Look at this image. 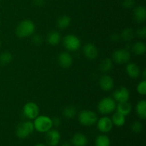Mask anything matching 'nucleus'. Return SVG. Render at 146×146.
I'll use <instances>...</instances> for the list:
<instances>
[{"label": "nucleus", "mask_w": 146, "mask_h": 146, "mask_svg": "<svg viewBox=\"0 0 146 146\" xmlns=\"http://www.w3.org/2000/svg\"><path fill=\"white\" fill-rule=\"evenodd\" d=\"M46 41L51 46H56L61 41V34L57 31H51L46 36Z\"/></svg>", "instance_id": "nucleus-18"}, {"label": "nucleus", "mask_w": 146, "mask_h": 146, "mask_svg": "<svg viewBox=\"0 0 146 146\" xmlns=\"http://www.w3.org/2000/svg\"><path fill=\"white\" fill-rule=\"evenodd\" d=\"M136 112L138 117L141 119L146 118V101L145 100H141L136 105Z\"/></svg>", "instance_id": "nucleus-20"}, {"label": "nucleus", "mask_w": 146, "mask_h": 146, "mask_svg": "<svg viewBox=\"0 0 146 146\" xmlns=\"http://www.w3.org/2000/svg\"><path fill=\"white\" fill-rule=\"evenodd\" d=\"M61 141V134L57 130L50 129L46 134V141L49 146H56Z\"/></svg>", "instance_id": "nucleus-9"}, {"label": "nucleus", "mask_w": 146, "mask_h": 146, "mask_svg": "<svg viewBox=\"0 0 146 146\" xmlns=\"http://www.w3.org/2000/svg\"><path fill=\"white\" fill-rule=\"evenodd\" d=\"M113 59L118 64H123L128 63L131 59V54L127 49L116 50L113 54Z\"/></svg>", "instance_id": "nucleus-8"}, {"label": "nucleus", "mask_w": 146, "mask_h": 146, "mask_svg": "<svg viewBox=\"0 0 146 146\" xmlns=\"http://www.w3.org/2000/svg\"><path fill=\"white\" fill-rule=\"evenodd\" d=\"M113 68V62L111 61V59L110 58H104V60L101 61V62L100 63L99 65V68L101 71L103 72H107V71H109L110 70H111V68Z\"/></svg>", "instance_id": "nucleus-25"}, {"label": "nucleus", "mask_w": 146, "mask_h": 146, "mask_svg": "<svg viewBox=\"0 0 146 146\" xmlns=\"http://www.w3.org/2000/svg\"><path fill=\"white\" fill-rule=\"evenodd\" d=\"M57 27L61 29H66L69 27L71 24V19L66 15H64L60 17L57 20Z\"/></svg>", "instance_id": "nucleus-21"}, {"label": "nucleus", "mask_w": 146, "mask_h": 146, "mask_svg": "<svg viewBox=\"0 0 146 146\" xmlns=\"http://www.w3.org/2000/svg\"><path fill=\"white\" fill-rule=\"evenodd\" d=\"M35 31V25L31 20L25 19L19 23L16 29V34L19 38L31 36Z\"/></svg>", "instance_id": "nucleus-1"}, {"label": "nucleus", "mask_w": 146, "mask_h": 146, "mask_svg": "<svg viewBox=\"0 0 146 146\" xmlns=\"http://www.w3.org/2000/svg\"><path fill=\"white\" fill-rule=\"evenodd\" d=\"M63 115L65 118H68V119H71L76 115V108L74 106H68L64 109Z\"/></svg>", "instance_id": "nucleus-26"}, {"label": "nucleus", "mask_w": 146, "mask_h": 146, "mask_svg": "<svg viewBox=\"0 0 146 146\" xmlns=\"http://www.w3.org/2000/svg\"><path fill=\"white\" fill-rule=\"evenodd\" d=\"M31 41H32V43L34 45L39 46L42 44L43 38L41 35H39V34H36V35L33 36Z\"/></svg>", "instance_id": "nucleus-31"}, {"label": "nucleus", "mask_w": 146, "mask_h": 146, "mask_svg": "<svg viewBox=\"0 0 146 146\" xmlns=\"http://www.w3.org/2000/svg\"><path fill=\"white\" fill-rule=\"evenodd\" d=\"M133 19L136 22H144L146 19V9L143 6L135 7L133 11Z\"/></svg>", "instance_id": "nucleus-15"}, {"label": "nucleus", "mask_w": 146, "mask_h": 146, "mask_svg": "<svg viewBox=\"0 0 146 146\" xmlns=\"http://www.w3.org/2000/svg\"><path fill=\"white\" fill-rule=\"evenodd\" d=\"M111 121H112L113 124L115 125V126L121 127L125 124V118L123 115L121 114L120 113L116 112L115 113L113 114Z\"/></svg>", "instance_id": "nucleus-22"}, {"label": "nucleus", "mask_w": 146, "mask_h": 146, "mask_svg": "<svg viewBox=\"0 0 146 146\" xmlns=\"http://www.w3.org/2000/svg\"><path fill=\"white\" fill-rule=\"evenodd\" d=\"M143 78L144 80H145L146 78V70L145 69L143 71Z\"/></svg>", "instance_id": "nucleus-36"}, {"label": "nucleus", "mask_w": 146, "mask_h": 146, "mask_svg": "<svg viewBox=\"0 0 146 146\" xmlns=\"http://www.w3.org/2000/svg\"><path fill=\"white\" fill-rule=\"evenodd\" d=\"M78 121L80 123L84 126H91L97 122L98 117L94 111L84 110L78 115Z\"/></svg>", "instance_id": "nucleus-5"}, {"label": "nucleus", "mask_w": 146, "mask_h": 146, "mask_svg": "<svg viewBox=\"0 0 146 146\" xmlns=\"http://www.w3.org/2000/svg\"><path fill=\"white\" fill-rule=\"evenodd\" d=\"M113 124L112 121L108 117H102L98 121H97V128L100 132L107 133L112 130Z\"/></svg>", "instance_id": "nucleus-10"}, {"label": "nucleus", "mask_w": 146, "mask_h": 146, "mask_svg": "<svg viewBox=\"0 0 146 146\" xmlns=\"http://www.w3.org/2000/svg\"><path fill=\"white\" fill-rule=\"evenodd\" d=\"M116 108L117 112L120 113L121 114L123 115L124 116H126L131 112L132 106H131L130 103L126 101V102L118 103V106H116Z\"/></svg>", "instance_id": "nucleus-19"}, {"label": "nucleus", "mask_w": 146, "mask_h": 146, "mask_svg": "<svg viewBox=\"0 0 146 146\" xmlns=\"http://www.w3.org/2000/svg\"><path fill=\"white\" fill-rule=\"evenodd\" d=\"M137 35L141 38H145L146 36V28L145 27H143L137 31Z\"/></svg>", "instance_id": "nucleus-33"}, {"label": "nucleus", "mask_w": 146, "mask_h": 146, "mask_svg": "<svg viewBox=\"0 0 146 146\" xmlns=\"http://www.w3.org/2000/svg\"><path fill=\"white\" fill-rule=\"evenodd\" d=\"M0 1H1V0H0Z\"/></svg>", "instance_id": "nucleus-40"}, {"label": "nucleus", "mask_w": 146, "mask_h": 146, "mask_svg": "<svg viewBox=\"0 0 146 146\" xmlns=\"http://www.w3.org/2000/svg\"><path fill=\"white\" fill-rule=\"evenodd\" d=\"M126 73L132 78H138L141 74V70L138 66L134 63H129L126 66Z\"/></svg>", "instance_id": "nucleus-17"}, {"label": "nucleus", "mask_w": 146, "mask_h": 146, "mask_svg": "<svg viewBox=\"0 0 146 146\" xmlns=\"http://www.w3.org/2000/svg\"><path fill=\"white\" fill-rule=\"evenodd\" d=\"M12 61V55L9 52H3L0 54V63L2 65H7Z\"/></svg>", "instance_id": "nucleus-28"}, {"label": "nucleus", "mask_w": 146, "mask_h": 146, "mask_svg": "<svg viewBox=\"0 0 146 146\" xmlns=\"http://www.w3.org/2000/svg\"><path fill=\"white\" fill-rule=\"evenodd\" d=\"M58 62L61 67L68 68L71 66L73 63L72 57L68 52H62L58 55Z\"/></svg>", "instance_id": "nucleus-12"}, {"label": "nucleus", "mask_w": 146, "mask_h": 146, "mask_svg": "<svg viewBox=\"0 0 146 146\" xmlns=\"http://www.w3.org/2000/svg\"><path fill=\"white\" fill-rule=\"evenodd\" d=\"M116 108V102L111 97L103 98L98 104V110L101 114L106 115L112 113Z\"/></svg>", "instance_id": "nucleus-3"}, {"label": "nucleus", "mask_w": 146, "mask_h": 146, "mask_svg": "<svg viewBox=\"0 0 146 146\" xmlns=\"http://www.w3.org/2000/svg\"><path fill=\"white\" fill-rule=\"evenodd\" d=\"M71 143L74 146H86L88 143V138L84 134L78 133L72 137Z\"/></svg>", "instance_id": "nucleus-16"}, {"label": "nucleus", "mask_w": 146, "mask_h": 146, "mask_svg": "<svg viewBox=\"0 0 146 146\" xmlns=\"http://www.w3.org/2000/svg\"><path fill=\"white\" fill-rule=\"evenodd\" d=\"M33 3L36 7H41L44 4V0H34Z\"/></svg>", "instance_id": "nucleus-35"}, {"label": "nucleus", "mask_w": 146, "mask_h": 146, "mask_svg": "<svg viewBox=\"0 0 146 146\" xmlns=\"http://www.w3.org/2000/svg\"><path fill=\"white\" fill-rule=\"evenodd\" d=\"M35 146H47V145H44V144H43V143H38V144H36Z\"/></svg>", "instance_id": "nucleus-38"}, {"label": "nucleus", "mask_w": 146, "mask_h": 146, "mask_svg": "<svg viewBox=\"0 0 146 146\" xmlns=\"http://www.w3.org/2000/svg\"><path fill=\"white\" fill-rule=\"evenodd\" d=\"M131 129H132L133 132L135 133H140L143 131L142 123L141 122H139V121H135V122H133L132 123Z\"/></svg>", "instance_id": "nucleus-29"}, {"label": "nucleus", "mask_w": 146, "mask_h": 146, "mask_svg": "<svg viewBox=\"0 0 146 146\" xmlns=\"http://www.w3.org/2000/svg\"><path fill=\"white\" fill-rule=\"evenodd\" d=\"M23 113L29 119H35L39 114V108L35 103L28 102L23 108Z\"/></svg>", "instance_id": "nucleus-7"}, {"label": "nucleus", "mask_w": 146, "mask_h": 146, "mask_svg": "<svg viewBox=\"0 0 146 146\" xmlns=\"http://www.w3.org/2000/svg\"><path fill=\"white\" fill-rule=\"evenodd\" d=\"M132 50L136 55H143L146 51V46L142 41H138L133 44Z\"/></svg>", "instance_id": "nucleus-23"}, {"label": "nucleus", "mask_w": 146, "mask_h": 146, "mask_svg": "<svg viewBox=\"0 0 146 146\" xmlns=\"http://www.w3.org/2000/svg\"><path fill=\"white\" fill-rule=\"evenodd\" d=\"M111 141L109 138L106 135H100L96 138V146H110Z\"/></svg>", "instance_id": "nucleus-24"}, {"label": "nucleus", "mask_w": 146, "mask_h": 146, "mask_svg": "<svg viewBox=\"0 0 146 146\" xmlns=\"http://www.w3.org/2000/svg\"><path fill=\"white\" fill-rule=\"evenodd\" d=\"M61 146H71V145L69 143H64L61 145Z\"/></svg>", "instance_id": "nucleus-37"}, {"label": "nucleus", "mask_w": 146, "mask_h": 146, "mask_svg": "<svg viewBox=\"0 0 146 146\" xmlns=\"http://www.w3.org/2000/svg\"><path fill=\"white\" fill-rule=\"evenodd\" d=\"M99 85L104 91H109L113 87L114 81L110 76L104 75L100 79Z\"/></svg>", "instance_id": "nucleus-14"}, {"label": "nucleus", "mask_w": 146, "mask_h": 146, "mask_svg": "<svg viewBox=\"0 0 146 146\" xmlns=\"http://www.w3.org/2000/svg\"><path fill=\"white\" fill-rule=\"evenodd\" d=\"M137 91L141 95H145L146 94V81L143 80V81L140 82L137 86Z\"/></svg>", "instance_id": "nucleus-30"}, {"label": "nucleus", "mask_w": 146, "mask_h": 146, "mask_svg": "<svg viewBox=\"0 0 146 146\" xmlns=\"http://www.w3.org/2000/svg\"><path fill=\"white\" fill-rule=\"evenodd\" d=\"M64 46L70 51H76L81 46V41L76 36L68 34L63 40Z\"/></svg>", "instance_id": "nucleus-6"}, {"label": "nucleus", "mask_w": 146, "mask_h": 146, "mask_svg": "<svg viewBox=\"0 0 146 146\" xmlns=\"http://www.w3.org/2000/svg\"><path fill=\"white\" fill-rule=\"evenodd\" d=\"M130 98V93L125 87H120L113 93V99L115 102H126Z\"/></svg>", "instance_id": "nucleus-11"}, {"label": "nucleus", "mask_w": 146, "mask_h": 146, "mask_svg": "<svg viewBox=\"0 0 146 146\" xmlns=\"http://www.w3.org/2000/svg\"><path fill=\"white\" fill-rule=\"evenodd\" d=\"M51 121H52L53 125H54V126L58 127V126H59L60 125H61V120H60V118H58V117L54 118L53 119H51Z\"/></svg>", "instance_id": "nucleus-34"}, {"label": "nucleus", "mask_w": 146, "mask_h": 146, "mask_svg": "<svg viewBox=\"0 0 146 146\" xmlns=\"http://www.w3.org/2000/svg\"><path fill=\"white\" fill-rule=\"evenodd\" d=\"M135 0H123L122 5L125 9H131L135 5Z\"/></svg>", "instance_id": "nucleus-32"}, {"label": "nucleus", "mask_w": 146, "mask_h": 146, "mask_svg": "<svg viewBox=\"0 0 146 146\" xmlns=\"http://www.w3.org/2000/svg\"><path fill=\"white\" fill-rule=\"evenodd\" d=\"M134 36L133 30L131 28H126L123 30L121 33V38L125 41H129L133 39Z\"/></svg>", "instance_id": "nucleus-27"}, {"label": "nucleus", "mask_w": 146, "mask_h": 146, "mask_svg": "<svg viewBox=\"0 0 146 146\" xmlns=\"http://www.w3.org/2000/svg\"><path fill=\"white\" fill-rule=\"evenodd\" d=\"M84 54L86 58L89 59H94L98 56V49L94 44L88 43L84 46Z\"/></svg>", "instance_id": "nucleus-13"}, {"label": "nucleus", "mask_w": 146, "mask_h": 146, "mask_svg": "<svg viewBox=\"0 0 146 146\" xmlns=\"http://www.w3.org/2000/svg\"><path fill=\"white\" fill-rule=\"evenodd\" d=\"M34 124L31 121H24L18 125L16 129V135L20 139H24L33 133Z\"/></svg>", "instance_id": "nucleus-4"}, {"label": "nucleus", "mask_w": 146, "mask_h": 146, "mask_svg": "<svg viewBox=\"0 0 146 146\" xmlns=\"http://www.w3.org/2000/svg\"><path fill=\"white\" fill-rule=\"evenodd\" d=\"M0 46H1V41H0Z\"/></svg>", "instance_id": "nucleus-39"}, {"label": "nucleus", "mask_w": 146, "mask_h": 146, "mask_svg": "<svg viewBox=\"0 0 146 146\" xmlns=\"http://www.w3.org/2000/svg\"><path fill=\"white\" fill-rule=\"evenodd\" d=\"M34 130L39 133H46L47 131L51 129L53 126L51 118L46 115H39L34 119L33 123Z\"/></svg>", "instance_id": "nucleus-2"}]
</instances>
